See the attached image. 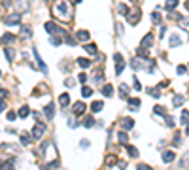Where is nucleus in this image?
Masks as SVG:
<instances>
[{
  "label": "nucleus",
  "instance_id": "obj_1",
  "mask_svg": "<svg viewBox=\"0 0 189 170\" xmlns=\"http://www.w3.org/2000/svg\"><path fill=\"white\" fill-rule=\"evenodd\" d=\"M53 15L61 21H72V6H70L68 0H55Z\"/></svg>",
  "mask_w": 189,
  "mask_h": 170
},
{
  "label": "nucleus",
  "instance_id": "obj_2",
  "mask_svg": "<svg viewBox=\"0 0 189 170\" xmlns=\"http://www.w3.org/2000/svg\"><path fill=\"white\" fill-rule=\"evenodd\" d=\"M44 28H45V32H49V34H59V36H66V30L64 28H61V27H57L55 23H51V21H47L44 25Z\"/></svg>",
  "mask_w": 189,
  "mask_h": 170
},
{
  "label": "nucleus",
  "instance_id": "obj_3",
  "mask_svg": "<svg viewBox=\"0 0 189 170\" xmlns=\"http://www.w3.org/2000/svg\"><path fill=\"white\" fill-rule=\"evenodd\" d=\"M44 132H45V123L38 121L36 125L32 127V138H34V140H40V138L44 136Z\"/></svg>",
  "mask_w": 189,
  "mask_h": 170
},
{
  "label": "nucleus",
  "instance_id": "obj_4",
  "mask_svg": "<svg viewBox=\"0 0 189 170\" xmlns=\"http://www.w3.org/2000/svg\"><path fill=\"white\" fill-rule=\"evenodd\" d=\"M19 23H21V15L15 13V12L9 13L8 17L4 19V25H8V27H15V25H19Z\"/></svg>",
  "mask_w": 189,
  "mask_h": 170
},
{
  "label": "nucleus",
  "instance_id": "obj_5",
  "mask_svg": "<svg viewBox=\"0 0 189 170\" xmlns=\"http://www.w3.org/2000/svg\"><path fill=\"white\" fill-rule=\"evenodd\" d=\"M30 36H32V27L30 25H21V30H19V38L21 40H30Z\"/></svg>",
  "mask_w": 189,
  "mask_h": 170
},
{
  "label": "nucleus",
  "instance_id": "obj_6",
  "mask_svg": "<svg viewBox=\"0 0 189 170\" xmlns=\"http://www.w3.org/2000/svg\"><path fill=\"white\" fill-rule=\"evenodd\" d=\"M114 59H115V74L121 76V72L125 70V59H123V55H119V53H117Z\"/></svg>",
  "mask_w": 189,
  "mask_h": 170
},
{
  "label": "nucleus",
  "instance_id": "obj_7",
  "mask_svg": "<svg viewBox=\"0 0 189 170\" xmlns=\"http://www.w3.org/2000/svg\"><path fill=\"white\" fill-rule=\"evenodd\" d=\"M140 15H142V13H140V9H136V8H134V9H131V12L127 13V21H129L131 25H136V23L140 21Z\"/></svg>",
  "mask_w": 189,
  "mask_h": 170
},
{
  "label": "nucleus",
  "instance_id": "obj_8",
  "mask_svg": "<svg viewBox=\"0 0 189 170\" xmlns=\"http://www.w3.org/2000/svg\"><path fill=\"white\" fill-rule=\"evenodd\" d=\"M32 53H34V59H36V63H38V66H40V70H42V72H47V66H45V63L42 61V57H40V53H38V49H36V47L32 49Z\"/></svg>",
  "mask_w": 189,
  "mask_h": 170
},
{
  "label": "nucleus",
  "instance_id": "obj_9",
  "mask_svg": "<svg viewBox=\"0 0 189 170\" xmlns=\"http://www.w3.org/2000/svg\"><path fill=\"white\" fill-rule=\"evenodd\" d=\"M132 127H134V121H132L131 117H123V119H121V131H131Z\"/></svg>",
  "mask_w": 189,
  "mask_h": 170
},
{
  "label": "nucleus",
  "instance_id": "obj_10",
  "mask_svg": "<svg viewBox=\"0 0 189 170\" xmlns=\"http://www.w3.org/2000/svg\"><path fill=\"white\" fill-rule=\"evenodd\" d=\"M151 45H153V34H146L144 40H142V44H140V47L147 49V47H151Z\"/></svg>",
  "mask_w": 189,
  "mask_h": 170
},
{
  "label": "nucleus",
  "instance_id": "obj_11",
  "mask_svg": "<svg viewBox=\"0 0 189 170\" xmlns=\"http://www.w3.org/2000/svg\"><path fill=\"white\" fill-rule=\"evenodd\" d=\"M44 113H45V117H47V119L53 117V113H55V104H53V102H49V104L44 108Z\"/></svg>",
  "mask_w": 189,
  "mask_h": 170
},
{
  "label": "nucleus",
  "instance_id": "obj_12",
  "mask_svg": "<svg viewBox=\"0 0 189 170\" xmlns=\"http://www.w3.org/2000/svg\"><path fill=\"white\" fill-rule=\"evenodd\" d=\"M76 38L81 40V42H87V40L91 38V34L87 32V30H78V32H76Z\"/></svg>",
  "mask_w": 189,
  "mask_h": 170
},
{
  "label": "nucleus",
  "instance_id": "obj_13",
  "mask_svg": "<svg viewBox=\"0 0 189 170\" xmlns=\"http://www.w3.org/2000/svg\"><path fill=\"white\" fill-rule=\"evenodd\" d=\"M85 112V104L83 102H76L74 104V115H81Z\"/></svg>",
  "mask_w": 189,
  "mask_h": 170
},
{
  "label": "nucleus",
  "instance_id": "obj_14",
  "mask_svg": "<svg viewBox=\"0 0 189 170\" xmlns=\"http://www.w3.org/2000/svg\"><path fill=\"white\" fill-rule=\"evenodd\" d=\"M174 157H176V155H174V151H165V153H163V161H165L166 164L174 161Z\"/></svg>",
  "mask_w": 189,
  "mask_h": 170
},
{
  "label": "nucleus",
  "instance_id": "obj_15",
  "mask_svg": "<svg viewBox=\"0 0 189 170\" xmlns=\"http://www.w3.org/2000/svg\"><path fill=\"white\" fill-rule=\"evenodd\" d=\"M59 100H61V106H63V108H66V106L70 104V96L66 95V93H63V95L59 96Z\"/></svg>",
  "mask_w": 189,
  "mask_h": 170
},
{
  "label": "nucleus",
  "instance_id": "obj_16",
  "mask_svg": "<svg viewBox=\"0 0 189 170\" xmlns=\"http://www.w3.org/2000/svg\"><path fill=\"white\" fill-rule=\"evenodd\" d=\"M102 108H104V102H102V100H95L93 104H91V110H93V112H100Z\"/></svg>",
  "mask_w": 189,
  "mask_h": 170
},
{
  "label": "nucleus",
  "instance_id": "obj_17",
  "mask_svg": "<svg viewBox=\"0 0 189 170\" xmlns=\"http://www.w3.org/2000/svg\"><path fill=\"white\" fill-rule=\"evenodd\" d=\"M13 40H15V36H13V34H4V36H2V44H6V45L13 44Z\"/></svg>",
  "mask_w": 189,
  "mask_h": 170
},
{
  "label": "nucleus",
  "instance_id": "obj_18",
  "mask_svg": "<svg viewBox=\"0 0 189 170\" xmlns=\"http://www.w3.org/2000/svg\"><path fill=\"white\" fill-rule=\"evenodd\" d=\"M13 164H15V161H13V159H9L8 163L0 164V170H13Z\"/></svg>",
  "mask_w": 189,
  "mask_h": 170
},
{
  "label": "nucleus",
  "instance_id": "obj_19",
  "mask_svg": "<svg viewBox=\"0 0 189 170\" xmlns=\"http://www.w3.org/2000/svg\"><path fill=\"white\" fill-rule=\"evenodd\" d=\"M180 123H182V125H189V112H187V110H183V112H182Z\"/></svg>",
  "mask_w": 189,
  "mask_h": 170
},
{
  "label": "nucleus",
  "instance_id": "obj_20",
  "mask_svg": "<svg viewBox=\"0 0 189 170\" xmlns=\"http://www.w3.org/2000/svg\"><path fill=\"white\" fill-rule=\"evenodd\" d=\"M102 95H104V96H112V95H114V89H112V85L106 83L104 87H102Z\"/></svg>",
  "mask_w": 189,
  "mask_h": 170
},
{
  "label": "nucleus",
  "instance_id": "obj_21",
  "mask_svg": "<svg viewBox=\"0 0 189 170\" xmlns=\"http://www.w3.org/2000/svg\"><path fill=\"white\" fill-rule=\"evenodd\" d=\"M119 96H123V98H127V96H129V87L123 85V83L119 85Z\"/></svg>",
  "mask_w": 189,
  "mask_h": 170
},
{
  "label": "nucleus",
  "instance_id": "obj_22",
  "mask_svg": "<svg viewBox=\"0 0 189 170\" xmlns=\"http://www.w3.org/2000/svg\"><path fill=\"white\" fill-rule=\"evenodd\" d=\"M28 106H21V108H19V113H17V115L19 117H23V119H25V117H28Z\"/></svg>",
  "mask_w": 189,
  "mask_h": 170
},
{
  "label": "nucleus",
  "instance_id": "obj_23",
  "mask_svg": "<svg viewBox=\"0 0 189 170\" xmlns=\"http://www.w3.org/2000/svg\"><path fill=\"white\" fill-rule=\"evenodd\" d=\"M117 12H119V15H127L131 9L127 8V4H119V6H117Z\"/></svg>",
  "mask_w": 189,
  "mask_h": 170
},
{
  "label": "nucleus",
  "instance_id": "obj_24",
  "mask_svg": "<svg viewBox=\"0 0 189 170\" xmlns=\"http://www.w3.org/2000/svg\"><path fill=\"white\" fill-rule=\"evenodd\" d=\"M125 147H127V151H129L131 157H138V149H136L134 146H125Z\"/></svg>",
  "mask_w": 189,
  "mask_h": 170
},
{
  "label": "nucleus",
  "instance_id": "obj_25",
  "mask_svg": "<svg viewBox=\"0 0 189 170\" xmlns=\"http://www.w3.org/2000/svg\"><path fill=\"white\" fill-rule=\"evenodd\" d=\"M178 6V0H166V2H165V8L166 9H174Z\"/></svg>",
  "mask_w": 189,
  "mask_h": 170
},
{
  "label": "nucleus",
  "instance_id": "obj_26",
  "mask_svg": "<svg viewBox=\"0 0 189 170\" xmlns=\"http://www.w3.org/2000/svg\"><path fill=\"white\" fill-rule=\"evenodd\" d=\"M78 64L81 66V68H89V66H91V61H89V59H78Z\"/></svg>",
  "mask_w": 189,
  "mask_h": 170
},
{
  "label": "nucleus",
  "instance_id": "obj_27",
  "mask_svg": "<svg viewBox=\"0 0 189 170\" xmlns=\"http://www.w3.org/2000/svg\"><path fill=\"white\" fill-rule=\"evenodd\" d=\"M85 51L91 53V55H96V45L95 44H87V45H85Z\"/></svg>",
  "mask_w": 189,
  "mask_h": 170
},
{
  "label": "nucleus",
  "instance_id": "obj_28",
  "mask_svg": "<svg viewBox=\"0 0 189 170\" xmlns=\"http://www.w3.org/2000/svg\"><path fill=\"white\" fill-rule=\"evenodd\" d=\"M172 104H174L176 108H180V106L183 104V96H182V95H176V96H174V102H172Z\"/></svg>",
  "mask_w": 189,
  "mask_h": 170
},
{
  "label": "nucleus",
  "instance_id": "obj_29",
  "mask_svg": "<svg viewBox=\"0 0 189 170\" xmlns=\"http://www.w3.org/2000/svg\"><path fill=\"white\" fill-rule=\"evenodd\" d=\"M115 163H117V157L115 155H108V157H106V164H108V166H114Z\"/></svg>",
  "mask_w": 189,
  "mask_h": 170
},
{
  "label": "nucleus",
  "instance_id": "obj_30",
  "mask_svg": "<svg viewBox=\"0 0 189 170\" xmlns=\"http://www.w3.org/2000/svg\"><path fill=\"white\" fill-rule=\"evenodd\" d=\"M168 44H170V47H176V45H180V36H172Z\"/></svg>",
  "mask_w": 189,
  "mask_h": 170
},
{
  "label": "nucleus",
  "instance_id": "obj_31",
  "mask_svg": "<svg viewBox=\"0 0 189 170\" xmlns=\"http://www.w3.org/2000/svg\"><path fill=\"white\" fill-rule=\"evenodd\" d=\"M81 95H83V96H91V95H93V89H91V87H87V85H83V89H81Z\"/></svg>",
  "mask_w": 189,
  "mask_h": 170
},
{
  "label": "nucleus",
  "instance_id": "obj_32",
  "mask_svg": "<svg viewBox=\"0 0 189 170\" xmlns=\"http://www.w3.org/2000/svg\"><path fill=\"white\" fill-rule=\"evenodd\" d=\"M129 106L131 108H140V98H129Z\"/></svg>",
  "mask_w": 189,
  "mask_h": 170
},
{
  "label": "nucleus",
  "instance_id": "obj_33",
  "mask_svg": "<svg viewBox=\"0 0 189 170\" xmlns=\"http://www.w3.org/2000/svg\"><path fill=\"white\" fill-rule=\"evenodd\" d=\"M153 112H155V113H159V115H168L166 110H165L163 106H155V108H153Z\"/></svg>",
  "mask_w": 189,
  "mask_h": 170
},
{
  "label": "nucleus",
  "instance_id": "obj_34",
  "mask_svg": "<svg viewBox=\"0 0 189 170\" xmlns=\"http://www.w3.org/2000/svg\"><path fill=\"white\" fill-rule=\"evenodd\" d=\"M147 93H150L151 96H155V98H157V96H159V87H150V89H147Z\"/></svg>",
  "mask_w": 189,
  "mask_h": 170
},
{
  "label": "nucleus",
  "instance_id": "obj_35",
  "mask_svg": "<svg viewBox=\"0 0 189 170\" xmlns=\"http://www.w3.org/2000/svg\"><path fill=\"white\" fill-rule=\"evenodd\" d=\"M151 21L153 23H161V13L159 12H153L151 13Z\"/></svg>",
  "mask_w": 189,
  "mask_h": 170
},
{
  "label": "nucleus",
  "instance_id": "obj_36",
  "mask_svg": "<svg viewBox=\"0 0 189 170\" xmlns=\"http://www.w3.org/2000/svg\"><path fill=\"white\" fill-rule=\"evenodd\" d=\"M83 125L87 127V128H91V127L95 125V119H93V117H87V119H85V123H83Z\"/></svg>",
  "mask_w": 189,
  "mask_h": 170
},
{
  "label": "nucleus",
  "instance_id": "obj_37",
  "mask_svg": "<svg viewBox=\"0 0 189 170\" xmlns=\"http://www.w3.org/2000/svg\"><path fill=\"white\" fill-rule=\"evenodd\" d=\"M132 87H134L136 91H140V89H142V85H140V81L136 80V76H134V80H132Z\"/></svg>",
  "mask_w": 189,
  "mask_h": 170
},
{
  "label": "nucleus",
  "instance_id": "obj_38",
  "mask_svg": "<svg viewBox=\"0 0 189 170\" xmlns=\"http://www.w3.org/2000/svg\"><path fill=\"white\" fill-rule=\"evenodd\" d=\"M165 123H166V125H168V127H170V128H172V127H174V119H172V117H170V115H166V117H165Z\"/></svg>",
  "mask_w": 189,
  "mask_h": 170
},
{
  "label": "nucleus",
  "instance_id": "obj_39",
  "mask_svg": "<svg viewBox=\"0 0 189 170\" xmlns=\"http://www.w3.org/2000/svg\"><path fill=\"white\" fill-rule=\"evenodd\" d=\"M176 72H178V74H185V72H187V68H185V66H183V64H180V66H178V68H176Z\"/></svg>",
  "mask_w": 189,
  "mask_h": 170
},
{
  "label": "nucleus",
  "instance_id": "obj_40",
  "mask_svg": "<svg viewBox=\"0 0 189 170\" xmlns=\"http://www.w3.org/2000/svg\"><path fill=\"white\" fill-rule=\"evenodd\" d=\"M117 138H119V142L127 144V134H125V132H119V134H117Z\"/></svg>",
  "mask_w": 189,
  "mask_h": 170
},
{
  "label": "nucleus",
  "instance_id": "obj_41",
  "mask_svg": "<svg viewBox=\"0 0 189 170\" xmlns=\"http://www.w3.org/2000/svg\"><path fill=\"white\" fill-rule=\"evenodd\" d=\"M136 170H151V166H147V164H136Z\"/></svg>",
  "mask_w": 189,
  "mask_h": 170
},
{
  "label": "nucleus",
  "instance_id": "obj_42",
  "mask_svg": "<svg viewBox=\"0 0 189 170\" xmlns=\"http://www.w3.org/2000/svg\"><path fill=\"white\" fill-rule=\"evenodd\" d=\"M6 59H8V61L13 59V49H6Z\"/></svg>",
  "mask_w": 189,
  "mask_h": 170
},
{
  "label": "nucleus",
  "instance_id": "obj_43",
  "mask_svg": "<svg viewBox=\"0 0 189 170\" xmlns=\"http://www.w3.org/2000/svg\"><path fill=\"white\" fill-rule=\"evenodd\" d=\"M180 27H185V28H189V19H180Z\"/></svg>",
  "mask_w": 189,
  "mask_h": 170
},
{
  "label": "nucleus",
  "instance_id": "obj_44",
  "mask_svg": "<svg viewBox=\"0 0 189 170\" xmlns=\"http://www.w3.org/2000/svg\"><path fill=\"white\" fill-rule=\"evenodd\" d=\"M80 146L83 147V149H87V147L91 146V144H89V140H81V142H80Z\"/></svg>",
  "mask_w": 189,
  "mask_h": 170
},
{
  "label": "nucleus",
  "instance_id": "obj_45",
  "mask_svg": "<svg viewBox=\"0 0 189 170\" xmlns=\"http://www.w3.org/2000/svg\"><path fill=\"white\" fill-rule=\"evenodd\" d=\"M78 80H80V83H85V81H87V76H85V74H80Z\"/></svg>",
  "mask_w": 189,
  "mask_h": 170
},
{
  "label": "nucleus",
  "instance_id": "obj_46",
  "mask_svg": "<svg viewBox=\"0 0 189 170\" xmlns=\"http://www.w3.org/2000/svg\"><path fill=\"white\" fill-rule=\"evenodd\" d=\"M51 44H53V45H61V44H63V40H59V38H51Z\"/></svg>",
  "mask_w": 189,
  "mask_h": 170
},
{
  "label": "nucleus",
  "instance_id": "obj_47",
  "mask_svg": "<svg viewBox=\"0 0 189 170\" xmlns=\"http://www.w3.org/2000/svg\"><path fill=\"white\" fill-rule=\"evenodd\" d=\"M0 98H8V91L6 89H0Z\"/></svg>",
  "mask_w": 189,
  "mask_h": 170
},
{
  "label": "nucleus",
  "instance_id": "obj_48",
  "mask_svg": "<svg viewBox=\"0 0 189 170\" xmlns=\"http://www.w3.org/2000/svg\"><path fill=\"white\" fill-rule=\"evenodd\" d=\"M15 117H17V115H15V112H9V113H8V121H13Z\"/></svg>",
  "mask_w": 189,
  "mask_h": 170
},
{
  "label": "nucleus",
  "instance_id": "obj_49",
  "mask_svg": "<svg viewBox=\"0 0 189 170\" xmlns=\"http://www.w3.org/2000/svg\"><path fill=\"white\" fill-rule=\"evenodd\" d=\"M28 140H30L28 136H21V144H23V146H27V144H28Z\"/></svg>",
  "mask_w": 189,
  "mask_h": 170
},
{
  "label": "nucleus",
  "instance_id": "obj_50",
  "mask_svg": "<svg viewBox=\"0 0 189 170\" xmlns=\"http://www.w3.org/2000/svg\"><path fill=\"white\" fill-rule=\"evenodd\" d=\"M4 110H6V102H0V113H2Z\"/></svg>",
  "mask_w": 189,
  "mask_h": 170
},
{
  "label": "nucleus",
  "instance_id": "obj_51",
  "mask_svg": "<svg viewBox=\"0 0 189 170\" xmlns=\"http://www.w3.org/2000/svg\"><path fill=\"white\" fill-rule=\"evenodd\" d=\"M74 85V80H66V87H72Z\"/></svg>",
  "mask_w": 189,
  "mask_h": 170
},
{
  "label": "nucleus",
  "instance_id": "obj_52",
  "mask_svg": "<svg viewBox=\"0 0 189 170\" xmlns=\"http://www.w3.org/2000/svg\"><path fill=\"white\" fill-rule=\"evenodd\" d=\"M9 2H12V0H4V6H9Z\"/></svg>",
  "mask_w": 189,
  "mask_h": 170
},
{
  "label": "nucleus",
  "instance_id": "obj_53",
  "mask_svg": "<svg viewBox=\"0 0 189 170\" xmlns=\"http://www.w3.org/2000/svg\"><path fill=\"white\" fill-rule=\"evenodd\" d=\"M185 8H187V9H189V0H187V2H185Z\"/></svg>",
  "mask_w": 189,
  "mask_h": 170
},
{
  "label": "nucleus",
  "instance_id": "obj_54",
  "mask_svg": "<svg viewBox=\"0 0 189 170\" xmlns=\"http://www.w3.org/2000/svg\"><path fill=\"white\" fill-rule=\"evenodd\" d=\"M42 170H49V168H47V166H42Z\"/></svg>",
  "mask_w": 189,
  "mask_h": 170
},
{
  "label": "nucleus",
  "instance_id": "obj_55",
  "mask_svg": "<svg viewBox=\"0 0 189 170\" xmlns=\"http://www.w3.org/2000/svg\"><path fill=\"white\" fill-rule=\"evenodd\" d=\"M185 132H187V134H189V127H187V131H185Z\"/></svg>",
  "mask_w": 189,
  "mask_h": 170
}]
</instances>
